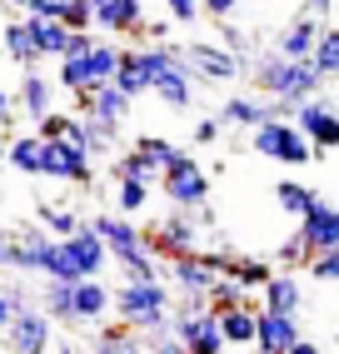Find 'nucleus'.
Masks as SVG:
<instances>
[{"label":"nucleus","instance_id":"8","mask_svg":"<svg viewBox=\"0 0 339 354\" xmlns=\"http://www.w3.org/2000/svg\"><path fill=\"white\" fill-rule=\"evenodd\" d=\"M289 120L309 135V145L320 150V155L339 145V110H334V100L324 95V90H320V95H309L304 105H295V115H289Z\"/></svg>","mask_w":339,"mask_h":354},{"label":"nucleus","instance_id":"44","mask_svg":"<svg viewBox=\"0 0 339 354\" xmlns=\"http://www.w3.org/2000/svg\"><path fill=\"white\" fill-rule=\"evenodd\" d=\"M135 145H140L145 155H155L160 165H170V160H175V145H170V140H160V135H140Z\"/></svg>","mask_w":339,"mask_h":354},{"label":"nucleus","instance_id":"39","mask_svg":"<svg viewBox=\"0 0 339 354\" xmlns=\"http://www.w3.org/2000/svg\"><path fill=\"white\" fill-rule=\"evenodd\" d=\"M309 274L320 279V285H339V250H324L309 259Z\"/></svg>","mask_w":339,"mask_h":354},{"label":"nucleus","instance_id":"17","mask_svg":"<svg viewBox=\"0 0 339 354\" xmlns=\"http://www.w3.org/2000/svg\"><path fill=\"white\" fill-rule=\"evenodd\" d=\"M145 26V0H95V30H105L110 40L140 35Z\"/></svg>","mask_w":339,"mask_h":354},{"label":"nucleus","instance_id":"37","mask_svg":"<svg viewBox=\"0 0 339 354\" xmlns=\"http://www.w3.org/2000/svg\"><path fill=\"white\" fill-rule=\"evenodd\" d=\"M140 339H145V349H150V354H185L175 324H160V329H150V335H140Z\"/></svg>","mask_w":339,"mask_h":354},{"label":"nucleus","instance_id":"38","mask_svg":"<svg viewBox=\"0 0 339 354\" xmlns=\"http://www.w3.org/2000/svg\"><path fill=\"white\" fill-rule=\"evenodd\" d=\"M275 265H280V270H300V265H309V254H304V245H300V234L280 240V250H275Z\"/></svg>","mask_w":339,"mask_h":354},{"label":"nucleus","instance_id":"1","mask_svg":"<svg viewBox=\"0 0 339 354\" xmlns=\"http://www.w3.org/2000/svg\"><path fill=\"white\" fill-rule=\"evenodd\" d=\"M245 70H250L255 95H270V100L289 105V115H295V105H304L309 95H320V90L329 85L314 60H289L280 50H264V55L245 60Z\"/></svg>","mask_w":339,"mask_h":354},{"label":"nucleus","instance_id":"36","mask_svg":"<svg viewBox=\"0 0 339 354\" xmlns=\"http://www.w3.org/2000/svg\"><path fill=\"white\" fill-rule=\"evenodd\" d=\"M60 20L70 30H95V0H60Z\"/></svg>","mask_w":339,"mask_h":354},{"label":"nucleus","instance_id":"23","mask_svg":"<svg viewBox=\"0 0 339 354\" xmlns=\"http://www.w3.org/2000/svg\"><path fill=\"white\" fill-rule=\"evenodd\" d=\"M26 20H30V30H35V50H40V60H65L75 30H70L65 20H55V15H26Z\"/></svg>","mask_w":339,"mask_h":354},{"label":"nucleus","instance_id":"40","mask_svg":"<svg viewBox=\"0 0 339 354\" xmlns=\"http://www.w3.org/2000/svg\"><path fill=\"white\" fill-rule=\"evenodd\" d=\"M225 130H230V120L220 110L205 115V120H195V145H214V140H225Z\"/></svg>","mask_w":339,"mask_h":354},{"label":"nucleus","instance_id":"3","mask_svg":"<svg viewBox=\"0 0 339 354\" xmlns=\"http://www.w3.org/2000/svg\"><path fill=\"white\" fill-rule=\"evenodd\" d=\"M250 135H255V155H264V160H280V165H314L320 160V150L309 145V135L295 120H284V115L255 125Z\"/></svg>","mask_w":339,"mask_h":354},{"label":"nucleus","instance_id":"55","mask_svg":"<svg viewBox=\"0 0 339 354\" xmlns=\"http://www.w3.org/2000/svg\"><path fill=\"white\" fill-rule=\"evenodd\" d=\"M230 354H259V349H230Z\"/></svg>","mask_w":339,"mask_h":354},{"label":"nucleus","instance_id":"33","mask_svg":"<svg viewBox=\"0 0 339 354\" xmlns=\"http://www.w3.org/2000/svg\"><path fill=\"white\" fill-rule=\"evenodd\" d=\"M35 225H45L55 234V240H65V234H75L85 220L75 215V209H55V205H35Z\"/></svg>","mask_w":339,"mask_h":354},{"label":"nucleus","instance_id":"14","mask_svg":"<svg viewBox=\"0 0 339 354\" xmlns=\"http://www.w3.org/2000/svg\"><path fill=\"white\" fill-rule=\"evenodd\" d=\"M300 245H304V254L314 259V254H324V250H339V205H329V200H314L309 205V215L300 220Z\"/></svg>","mask_w":339,"mask_h":354},{"label":"nucleus","instance_id":"10","mask_svg":"<svg viewBox=\"0 0 339 354\" xmlns=\"http://www.w3.org/2000/svg\"><path fill=\"white\" fill-rule=\"evenodd\" d=\"M51 335H55V319L30 304V310H15V319L6 324V349L10 354H51Z\"/></svg>","mask_w":339,"mask_h":354},{"label":"nucleus","instance_id":"42","mask_svg":"<svg viewBox=\"0 0 339 354\" xmlns=\"http://www.w3.org/2000/svg\"><path fill=\"white\" fill-rule=\"evenodd\" d=\"M165 6V15L175 20V26H190V20H200L205 10H200V0H160Z\"/></svg>","mask_w":339,"mask_h":354},{"label":"nucleus","instance_id":"43","mask_svg":"<svg viewBox=\"0 0 339 354\" xmlns=\"http://www.w3.org/2000/svg\"><path fill=\"white\" fill-rule=\"evenodd\" d=\"M70 120H75V115H65V110H51V115H45V120H35V130H40L45 140H65Z\"/></svg>","mask_w":339,"mask_h":354},{"label":"nucleus","instance_id":"26","mask_svg":"<svg viewBox=\"0 0 339 354\" xmlns=\"http://www.w3.org/2000/svg\"><path fill=\"white\" fill-rule=\"evenodd\" d=\"M0 45H6V55H10L15 65H35V60H40L30 20H6V26H0Z\"/></svg>","mask_w":339,"mask_h":354},{"label":"nucleus","instance_id":"2","mask_svg":"<svg viewBox=\"0 0 339 354\" xmlns=\"http://www.w3.org/2000/svg\"><path fill=\"white\" fill-rule=\"evenodd\" d=\"M170 310H175V290H170L165 279H125V285L115 290V315L130 329H140V335L170 324Z\"/></svg>","mask_w":339,"mask_h":354},{"label":"nucleus","instance_id":"20","mask_svg":"<svg viewBox=\"0 0 339 354\" xmlns=\"http://www.w3.org/2000/svg\"><path fill=\"white\" fill-rule=\"evenodd\" d=\"M55 80L51 75H40V70H30L26 80H20V90H15V105L26 110V120H45V115L55 110Z\"/></svg>","mask_w":339,"mask_h":354},{"label":"nucleus","instance_id":"16","mask_svg":"<svg viewBox=\"0 0 339 354\" xmlns=\"http://www.w3.org/2000/svg\"><path fill=\"white\" fill-rule=\"evenodd\" d=\"M65 254H70V265H75V274L80 279H95L105 265H110V250H105V240L95 234V225L85 220L75 234H65Z\"/></svg>","mask_w":339,"mask_h":354},{"label":"nucleus","instance_id":"25","mask_svg":"<svg viewBox=\"0 0 339 354\" xmlns=\"http://www.w3.org/2000/svg\"><path fill=\"white\" fill-rule=\"evenodd\" d=\"M40 310L51 315L55 324H80V319H75V279H45Z\"/></svg>","mask_w":339,"mask_h":354},{"label":"nucleus","instance_id":"19","mask_svg":"<svg viewBox=\"0 0 339 354\" xmlns=\"http://www.w3.org/2000/svg\"><path fill=\"white\" fill-rule=\"evenodd\" d=\"M45 145H51V140H45L40 130H26V135H15L10 145H6V165L15 175H45Z\"/></svg>","mask_w":339,"mask_h":354},{"label":"nucleus","instance_id":"27","mask_svg":"<svg viewBox=\"0 0 339 354\" xmlns=\"http://www.w3.org/2000/svg\"><path fill=\"white\" fill-rule=\"evenodd\" d=\"M95 354H150V349H145L140 329H130L120 319V324H105L100 335H95Z\"/></svg>","mask_w":339,"mask_h":354},{"label":"nucleus","instance_id":"11","mask_svg":"<svg viewBox=\"0 0 339 354\" xmlns=\"http://www.w3.org/2000/svg\"><path fill=\"white\" fill-rule=\"evenodd\" d=\"M75 100H80V115H90V120L100 125V130H110V135H120V130L130 125V105H135V100H130L115 80H110V85H95L90 95H75Z\"/></svg>","mask_w":339,"mask_h":354},{"label":"nucleus","instance_id":"6","mask_svg":"<svg viewBox=\"0 0 339 354\" xmlns=\"http://www.w3.org/2000/svg\"><path fill=\"white\" fill-rule=\"evenodd\" d=\"M185 65L200 85H230V80L245 75V55H235L230 45H214V40H190Z\"/></svg>","mask_w":339,"mask_h":354},{"label":"nucleus","instance_id":"46","mask_svg":"<svg viewBox=\"0 0 339 354\" xmlns=\"http://www.w3.org/2000/svg\"><path fill=\"white\" fill-rule=\"evenodd\" d=\"M235 6H239V0H200V10H205V15H214V20H230V15H235Z\"/></svg>","mask_w":339,"mask_h":354},{"label":"nucleus","instance_id":"12","mask_svg":"<svg viewBox=\"0 0 339 354\" xmlns=\"http://www.w3.org/2000/svg\"><path fill=\"white\" fill-rule=\"evenodd\" d=\"M195 209H170V215L145 234V245H150L155 259H175V254H195Z\"/></svg>","mask_w":339,"mask_h":354},{"label":"nucleus","instance_id":"49","mask_svg":"<svg viewBox=\"0 0 339 354\" xmlns=\"http://www.w3.org/2000/svg\"><path fill=\"white\" fill-rule=\"evenodd\" d=\"M304 6H309V15H320V20H324V15L334 10V0H304Z\"/></svg>","mask_w":339,"mask_h":354},{"label":"nucleus","instance_id":"13","mask_svg":"<svg viewBox=\"0 0 339 354\" xmlns=\"http://www.w3.org/2000/svg\"><path fill=\"white\" fill-rule=\"evenodd\" d=\"M90 225H95V234L105 240V250H110L115 265H120V259H135V254L150 250V245H145V234L135 230V220H130V215H120V209H100V215H95Z\"/></svg>","mask_w":339,"mask_h":354},{"label":"nucleus","instance_id":"52","mask_svg":"<svg viewBox=\"0 0 339 354\" xmlns=\"http://www.w3.org/2000/svg\"><path fill=\"white\" fill-rule=\"evenodd\" d=\"M289 354H324V349H320V344H314V339H300V344H295V349H289Z\"/></svg>","mask_w":339,"mask_h":354},{"label":"nucleus","instance_id":"53","mask_svg":"<svg viewBox=\"0 0 339 354\" xmlns=\"http://www.w3.org/2000/svg\"><path fill=\"white\" fill-rule=\"evenodd\" d=\"M0 175H6V140H0Z\"/></svg>","mask_w":339,"mask_h":354},{"label":"nucleus","instance_id":"9","mask_svg":"<svg viewBox=\"0 0 339 354\" xmlns=\"http://www.w3.org/2000/svg\"><path fill=\"white\" fill-rule=\"evenodd\" d=\"M45 180L55 185H95V155L70 140H51L45 145Z\"/></svg>","mask_w":339,"mask_h":354},{"label":"nucleus","instance_id":"34","mask_svg":"<svg viewBox=\"0 0 339 354\" xmlns=\"http://www.w3.org/2000/svg\"><path fill=\"white\" fill-rule=\"evenodd\" d=\"M314 65H320L324 80H339V26L320 30V45H314Z\"/></svg>","mask_w":339,"mask_h":354},{"label":"nucleus","instance_id":"35","mask_svg":"<svg viewBox=\"0 0 339 354\" xmlns=\"http://www.w3.org/2000/svg\"><path fill=\"white\" fill-rule=\"evenodd\" d=\"M150 205V180H120V190H115V209L120 215H140V209Z\"/></svg>","mask_w":339,"mask_h":354},{"label":"nucleus","instance_id":"24","mask_svg":"<svg viewBox=\"0 0 339 354\" xmlns=\"http://www.w3.org/2000/svg\"><path fill=\"white\" fill-rule=\"evenodd\" d=\"M259 310H275V315H300V310H304V290L295 285V274H275L270 285L259 290Z\"/></svg>","mask_w":339,"mask_h":354},{"label":"nucleus","instance_id":"50","mask_svg":"<svg viewBox=\"0 0 339 354\" xmlns=\"http://www.w3.org/2000/svg\"><path fill=\"white\" fill-rule=\"evenodd\" d=\"M15 319V310H10V304H6V295H0V335H6V324Z\"/></svg>","mask_w":339,"mask_h":354},{"label":"nucleus","instance_id":"54","mask_svg":"<svg viewBox=\"0 0 339 354\" xmlns=\"http://www.w3.org/2000/svg\"><path fill=\"white\" fill-rule=\"evenodd\" d=\"M51 354H75V349H70V344H55V349H51Z\"/></svg>","mask_w":339,"mask_h":354},{"label":"nucleus","instance_id":"15","mask_svg":"<svg viewBox=\"0 0 339 354\" xmlns=\"http://www.w3.org/2000/svg\"><path fill=\"white\" fill-rule=\"evenodd\" d=\"M300 339H304L300 315H275V310H259V324H255V349H259V354H289Z\"/></svg>","mask_w":339,"mask_h":354},{"label":"nucleus","instance_id":"7","mask_svg":"<svg viewBox=\"0 0 339 354\" xmlns=\"http://www.w3.org/2000/svg\"><path fill=\"white\" fill-rule=\"evenodd\" d=\"M175 324V335L185 344V354H230V339H225V329H220V315L210 310H185L180 304V315L170 319Z\"/></svg>","mask_w":339,"mask_h":354},{"label":"nucleus","instance_id":"51","mask_svg":"<svg viewBox=\"0 0 339 354\" xmlns=\"http://www.w3.org/2000/svg\"><path fill=\"white\" fill-rule=\"evenodd\" d=\"M6 125H10V95L0 90V130H6Z\"/></svg>","mask_w":339,"mask_h":354},{"label":"nucleus","instance_id":"5","mask_svg":"<svg viewBox=\"0 0 339 354\" xmlns=\"http://www.w3.org/2000/svg\"><path fill=\"white\" fill-rule=\"evenodd\" d=\"M160 190H165V200L175 209H200L210 200V175H205V165L195 155L175 150V160H170L165 175H160Z\"/></svg>","mask_w":339,"mask_h":354},{"label":"nucleus","instance_id":"31","mask_svg":"<svg viewBox=\"0 0 339 354\" xmlns=\"http://www.w3.org/2000/svg\"><path fill=\"white\" fill-rule=\"evenodd\" d=\"M275 200H280V209H284L289 220H304L309 205L320 200V195H314L309 185H300V180H280V185H275Z\"/></svg>","mask_w":339,"mask_h":354},{"label":"nucleus","instance_id":"18","mask_svg":"<svg viewBox=\"0 0 339 354\" xmlns=\"http://www.w3.org/2000/svg\"><path fill=\"white\" fill-rule=\"evenodd\" d=\"M320 15H300V20H289V26L275 35V50L289 55V60H314V45H320Z\"/></svg>","mask_w":339,"mask_h":354},{"label":"nucleus","instance_id":"4","mask_svg":"<svg viewBox=\"0 0 339 354\" xmlns=\"http://www.w3.org/2000/svg\"><path fill=\"white\" fill-rule=\"evenodd\" d=\"M214 279H220V270H214L200 250H195V254H175V259H165V285H175V295H180L185 310H205V304H210V290H214Z\"/></svg>","mask_w":339,"mask_h":354},{"label":"nucleus","instance_id":"28","mask_svg":"<svg viewBox=\"0 0 339 354\" xmlns=\"http://www.w3.org/2000/svg\"><path fill=\"white\" fill-rule=\"evenodd\" d=\"M255 324H259V310H250V304H239V310H225L220 315V329L230 349H255Z\"/></svg>","mask_w":339,"mask_h":354},{"label":"nucleus","instance_id":"22","mask_svg":"<svg viewBox=\"0 0 339 354\" xmlns=\"http://www.w3.org/2000/svg\"><path fill=\"white\" fill-rule=\"evenodd\" d=\"M195 90H200V80L190 75V65L180 60V65H170L165 75L155 80V90H150V95H160L170 110H190V105H195Z\"/></svg>","mask_w":339,"mask_h":354},{"label":"nucleus","instance_id":"29","mask_svg":"<svg viewBox=\"0 0 339 354\" xmlns=\"http://www.w3.org/2000/svg\"><path fill=\"white\" fill-rule=\"evenodd\" d=\"M225 274H230V279H239V285L255 295V290H264V285L275 279V265H270V259H255V254H235Z\"/></svg>","mask_w":339,"mask_h":354},{"label":"nucleus","instance_id":"47","mask_svg":"<svg viewBox=\"0 0 339 354\" xmlns=\"http://www.w3.org/2000/svg\"><path fill=\"white\" fill-rule=\"evenodd\" d=\"M0 295H6V304H10V310H30V295L20 290V285H0Z\"/></svg>","mask_w":339,"mask_h":354},{"label":"nucleus","instance_id":"21","mask_svg":"<svg viewBox=\"0 0 339 354\" xmlns=\"http://www.w3.org/2000/svg\"><path fill=\"white\" fill-rule=\"evenodd\" d=\"M110 310H115V290L100 285V274H95V279H75V319L80 324H100Z\"/></svg>","mask_w":339,"mask_h":354},{"label":"nucleus","instance_id":"45","mask_svg":"<svg viewBox=\"0 0 339 354\" xmlns=\"http://www.w3.org/2000/svg\"><path fill=\"white\" fill-rule=\"evenodd\" d=\"M15 259H20V230L0 234V270H15Z\"/></svg>","mask_w":339,"mask_h":354},{"label":"nucleus","instance_id":"32","mask_svg":"<svg viewBox=\"0 0 339 354\" xmlns=\"http://www.w3.org/2000/svg\"><path fill=\"white\" fill-rule=\"evenodd\" d=\"M239 304H250V290L239 285V279L220 274V279H214V290H210V310L225 315V310H239Z\"/></svg>","mask_w":339,"mask_h":354},{"label":"nucleus","instance_id":"41","mask_svg":"<svg viewBox=\"0 0 339 354\" xmlns=\"http://www.w3.org/2000/svg\"><path fill=\"white\" fill-rule=\"evenodd\" d=\"M85 150H90L95 160H105V155L115 150V135H110V130H100V125L90 120V115H85Z\"/></svg>","mask_w":339,"mask_h":354},{"label":"nucleus","instance_id":"48","mask_svg":"<svg viewBox=\"0 0 339 354\" xmlns=\"http://www.w3.org/2000/svg\"><path fill=\"white\" fill-rule=\"evenodd\" d=\"M220 40L230 45V50H235V55H245V50H250V45H245V35H239L235 26H225V20H220Z\"/></svg>","mask_w":339,"mask_h":354},{"label":"nucleus","instance_id":"30","mask_svg":"<svg viewBox=\"0 0 339 354\" xmlns=\"http://www.w3.org/2000/svg\"><path fill=\"white\" fill-rule=\"evenodd\" d=\"M160 175H165V165H160L155 155H145L140 145H135V150H125V155L115 160V180H150V185H155Z\"/></svg>","mask_w":339,"mask_h":354}]
</instances>
